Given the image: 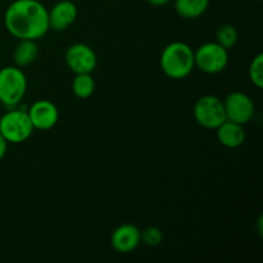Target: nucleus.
Here are the masks:
<instances>
[{"label": "nucleus", "mask_w": 263, "mask_h": 263, "mask_svg": "<svg viewBox=\"0 0 263 263\" xmlns=\"http://www.w3.org/2000/svg\"><path fill=\"white\" fill-rule=\"evenodd\" d=\"M8 32L18 40H40L50 30L48 9L39 0H14L4 14Z\"/></svg>", "instance_id": "obj_1"}, {"label": "nucleus", "mask_w": 263, "mask_h": 263, "mask_svg": "<svg viewBox=\"0 0 263 263\" xmlns=\"http://www.w3.org/2000/svg\"><path fill=\"white\" fill-rule=\"evenodd\" d=\"M161 69L168 79L184 80L195 68L194 50L182 41H174L164 46L159 57Z\"/></svg>", "instance_id": "obj_2"}, {"label": "nucleus", "mask_w": 263, "mask_h": 263, "mask_svg": "<svg viewBox=\"0 0 263 263\" xmlns=\"http://www.w3.org/2000/svg\"><path fill=\"white\" fill-rule=\"evenodd\" d=\"M27 77L22 68L7 66L0 69V103L7 109L20 105L27 92Z\"/></svg>", "instance_id": "obj_3"}, {"label": "nucleus", "mask_w": 263, "mask_h": 263, "mask_svg": "<svg viewBox=\"0 0 263 263\" xmlns=\"http://www.w3.org/2000/svg\"><path fill=\"white\" fill-rule=\"evenodd\" d=\"M33 126L28 117L27 109L9 108L0 120V134L4 136L8 144H22L31 138Z\"/></svg>", "instance_id": "obj_4"}, {"label": "nucleus", "mask_w": 263, "mask_h": 263, "mask_svg": "<svg viewBox=\"0 0 263 263\" xmlns=\"http://www.w3.org/2000/svg\"><path fill=\"white\" fill-rule=\"evenodd\" d=\"M194 63L203 73H221L229 64V50L217 41L204 43L194 50Z\"/></svg>", "instance_id": "obj_5"}, {"label": "nucleus", "mask_w": 263, "mask_h": 263, "mask_svg": "<svg viewBox=\"0 0 263 263\" xmlns=\"http://www.w3.org/2000/svg\"><path fill=\"white\" fill-rule=\"evenodd\" d=\"M195 121L207 130H216L226 121L223 102L216 95H204L197 100L193 109Z\"/></svg>", "instance_id": "obj_6"}, {"label": "nucleus", "mask_w": 263, "mask_h": 263, "mask_svg": "<svg viewBox=\"0 0 263 263\" xmlns=\"http://www.w3.org/2000/svg\"><path fill=\"white\" fill-rule=\"evenodd\" d=\"M226 120L239 125H247L256 115V105L252 98L243 91H233L222 100Z\"/></svg>", "instance_id": "obj_7"}, {"label": "nucleus", "mask_w": 263, "mask_h": 263, "mask_svg": "<svg viewBox=\"0 0 263 263\" xmlns=\"http://www.w3.org/2000/svg\"><path fill=\"white\" fill-rule=\"evenodd\" d=\"M67 67L79 73H92L98 66V57L94 49L84 43H74L67 48L64 53Z\"/></svg>", "instance_id": "obj_8"}, {"label": "nucleus", "mask_w": 263, "mask_h": 263, "mask_svg": "<svg viewBox=\"0 0 263 263\" xmlns=\"http://www.w3.org/2000/svg\"><path fill=\"white\" fill-rule=\"evenodd\" d=\"M27 113L35 130H51L59 120L58 108L48 99H39L33 102L27 109Z\"/></svg>", "instance_id": "obj_9"}, {"label": "nucleus", "mask_w": 263, "mask_h": 263, "mask_svg": "<svg viewBox=\"0 0 263 263\" xmlns=\"http://www.w3.org/2000/svg\"><path fill=\"white\" fill-rule=\"evenodd\" d=\"M141 243V230L133 223H123L110 235V246L117 253L127 254L135 251Z\"/></svg>", "instance_id": "obj_10"}, {"label": "nucleus", "mask_w": 263, "mask_h": 263, "mask_svg": "<svg viewBox=\"0 0 263 263\" xmlns=\"http://www.w3.org/2000/svg\"><path fill=\"white\" fill-rule=\"evenodd\" d=\"M79 9L71 0H61L48 10L49 27L53 31H64L71 27L77 20Z\"/></svg>", "instance_id": "obj_11"}, {"label": "nucleus", "mask_w": 263, "mask_h": 263, "mask_svg": "<svg viewBox=\"0 0 263 263\" xmlns=\"http://www.w3.org/2000/svg\"><path fill=\"white\" fill-rule=\"evenodd\" d=\"M216 135H217V140L220 141L221 145L230 149H235L243 145L247 138L244 126L229 120H226L222 125L216 128Z\"/></svg>", "instance_id": "obj_12"}, {"label": "nucleus", "mask_w": 263, "mask_h": 263, "mask_svg": "<svg viewBox=\"0 0 263 263\" xmlns=\"http://www.w3.org/2000/svg\"><path fill=\"white\" fill-rule=\"evenodd\" d=\"M37 55L39 46L35 40H20L13 51V62H14V66L22 68V67L32 64Z\"/></svg>", "instance_id": "obj_13"}, {"label": "nucleus", "mask_w": 263, "mask_h": 263, "mask_svg": "<svg viewBox=\"0 0 263 263\" xmlns=\"http://www.w3.org/2000/svg\"><path fill=\"white\" fill-rule=\"evenodd\" d=\"M175 10L184 20H197L207 12L210 0H175Z\"/></svg>", "instance_id": "obj_14"}, {"label": "nucleus", "mask_w": 263, "mask_h": 263, "mask_svg": "<svg viewBox=\"0 0 263 263\" xmlns=\"http://www.w3.org/2000/svg\"><path fill=\"white\" fill-rule=\"evenodd\" d=\"M72 91L79 99H89L95 91V80L91 73L74 74L72 81Z\"/></svg>", "instance_id": "obj_15"}, {"label": "nucleus", "mask_w": 263, "mask_h": 263, "mask_svg": "<svg viewBox=\"0 0 263 263\" xmlns=\"http://www.w3.org/2000/svg\"><path fill=\"white\" fill-rule=\"evenodd\" d=\"M238 39V30H236L233 25H230V23L220 26L217 32H216V41H217L221 46L228 49V50H230V49H233L234 46L236 45Z\"/></svg>", "instance_id": "obj_16"}, {"label": "nucleus", "mask_w": 263, "mask_h": 263, "mask_svg": "<svg viewBox=\"0 0 263 263\" xmlns=\"http://www.w3.org/2000/svg\"><path fill=\"white\" fill-rule=\"evenodd\" d=\"M249 79L257 89L263 87V54L259 53L252 59L248 69Z\"/></svg>", "instance_id": "obj_17"}, {"label": "nucleus", "mask_w": 263, "mask_h": 263, "mask_svg": "<svg viewBox=\"0 0 263 263\" xmlns=\"http://www.w3.org/2000/svg\"><path fill=\"white\" fill-rule=\"evenodd\" d=\"M163 241V233L156 226L146 228L141 231V243L148 247H158Z\"/></svg>", "instance_id": "obj_18"}, {"label": "nucleus", "mask_w": 263, "mask_h": 263, "mask_svg": "<svg viewBox=\"0 0 263 263\" xmlns=\"http://www.w3.org/2000/svg\"><path fill=\"white\" fill-rule=\"evenodd\" d=\"M7 151H8V143H7V140L4 139V136L0 134V161H2V159L5 157Z\"/></svg>", "instance_id": "obj_19"}, {"label": "nucleus", "mask_w": 263, "mask_h": 263, "mask_svg": "<svg viewBox=\"0 0 263 263\" xmlns=\"http://www.w3.org/2000/svg\"><path fill=\"white\" fill-rule=\"evenodd\" d=\"M146 2L151 5H153V7H163V5L168 4L171 0H146Z\"/></svg>", "instance_id": "obj_20"}, {"label": "nucleus", "mask_w": 263, "mask_h": 263, "mask_svg": "<svg viewBox=\"0 0 263 263\" xmlns=\"http://www.w3.org/2000/svg\"><path fill=\"white\" fill-rule=\"evenodd\" d=\"M262 220H263V218H262V216H259V218H258V234H259V236H262Z\"/></svg>", "instance_id": "obj_21"}, {"label": "nucleus", "mask_w": 263, "mask_h": 263, "mask_svg": "<svg viewBox=\"0 0 263 263\" xmlns=\"http://www.w3.org/2000/svg\"><path fill=\"white\" fill-rule=\"evenodd\" d=\"M0 120H2V113H0Z\"/></svg>", "instance_id": "obj_22"}]
</instances>
